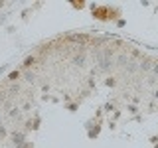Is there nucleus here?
<instances>
[{"mask_svg": "<svg viewBox=\"0 0 158 148\" xmlns=\"http://www.w3.org/2000/svg\"><path fill=\"white\" fill-rule=\"evenodd\" d=\"M12 140H14V144H20V142L24 140V134H20V132L16 134V132H14V134H12Z\"/></svg>", "mask_w": 158, "mask_h": 148, "instance_id": "obj_1", "label": "nucleus"}, {"mask_svg": "<svg viewBox=\"0 0 158 148\" xmlns=\"http://www.w3.org/2000/svg\"><path fill=\"white\" fill-rule=\"evenodd\" d=\"M6 134H8V132H6V128L0 125V140H4V138H6Z\"/></svg>", "mask_w": 158, "mask_h": 148, "instance_id": "obj_2", "label": "nucleus"}]
</instances>
